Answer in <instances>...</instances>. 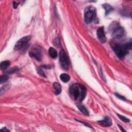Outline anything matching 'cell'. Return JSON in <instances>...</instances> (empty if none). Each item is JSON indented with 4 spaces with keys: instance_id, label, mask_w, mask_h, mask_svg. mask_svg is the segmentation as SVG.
I'll list each match as a JSON object with an SVG mask.
<instances>
[{
    "instance_id": "cell-1",
    "label": "cell",
    "mask_w": 132,
    "mask_h": 132,
    "mask_svg": "<svg viewBox=\"0 0 132 132\" xmlns=\"http://www.w3.org/2000/svg\"><path fill=\"white\" fill-rule=\"evenodd\" d=\"M86 89L80 84H74L70 88V93L74 100L81 102L86 97Z\"/></svg>"
},
{
    "instance_id": "cell-2",
    "label": "cell",
    "mask_w": 132,
    "mask_h": 132,
    "mask_svg": "<svg viewBox=\"0 0 132 132\" xmlns=\"http://www.w3.org/2000/svg\"><path fill=\"white\" fill-rule=\"evenodd\" d=\"M131 41L125 44H116L113 47V50L119 59H124L126 55L128 53L129 50L131 49Z\"/></svg>"
},
{
    "instance_id": "cell-3",
    "label": "cell",
    "mask_w": 132,
    "mask_h": 132,
    "mask_svg": "<svg viewBox=\"0 0 132 132\" xmlns=\"http://www.w3.org/2000/svg\"><path fill=\"white\" fill-rule=\"evenodd\" d=\"M95 15V9L92 6H88L86 8L84 13V19L87 24L92 22Z\"/></svg>"
},
{
    "instance_id": "cell-4",
    "label": "cell",
    "mask_w": 132,
    "mask_h": 132,
    "mask_svg": "<svg viewBox=\"0 0 132 132\" xmlns=\"http://www.w3.org/2000/svg\"><path fill=\"white\" fill-rule=\"evenodd\" d=\"M59 61L61 67L65 70H68L70 65V61L66 52L61 50L59 54Z\"/></svg>"
},
{
    "instance_id": "cell-5",
    "label": "cell",
    "mask_w": 132,
    "mask_h": 132,
    "mask_svg": "<svg viewBox=\"0 0 132 132\" xmlns=\"http://www.w3.org/2000/svg\"><path fill=\"white\" fill-rule=\"evenodd\" d=\"M29 55L35 59L36 60L40 61L43 57V52L41 47L38 45H36L32 47L29 53Z\"/></svg>"
},
{
    "instance_id": "cell-6",
    "label": "cell",
    "mask_w": 132,
    "mask_h": 132,
    "mask_svg": "<svg viewBox=\"0 0 132 132\" xmlns=\"http://www.w3.org/2000/svg\"><path fill=\"white\" fill-rule=\"evenodd\" d=\"M30 39V36H27L20 39L15 45L14 49L16 51L23 50L27 46L29 41Z\"/></svg>"
},
{
    "instance_id": "cell-7",
    "label": "cell",
    "mask_w": 132,
    "mask_h": 132,
    "mask_svg": "<svg viewBox=\"0 0 132 132\" xmlns=\"http://www.w3.org/2000/svg\"><path fill=\"white\" fill-rule=\"evenodd\" d=\"M124 35V29L119 25H116L112 31L113 37L116 39L122 38Z\"/></svg>"
},
{
    "instance_id": "cell-8",
    "label": "cell",
    "mask_w": 132,
    "mask_h": 132,
    "mask_svg": "<svg viewBox=\"0 0 132 132\" xmlns=\"http://www.w3.org/2000/svg\"><path fill=\"white\" fill-rule=\"evenodd\" d=\"M97 34L99 40L101 42V43H106L107 41V38L106 36H105L103 27H100L98 29Z\"/></svg>"
},
{
    "instance_id": "cell-9",
    "label": "cell",
    "mask_w": 132,
    "mask_h": 132,
    "mask_svg": "<svg viewBox=\"0 0 132 132\" xmlns=\"http://www.w3.org/2000/svg\"><path fill=\"white\" fill-rule=\"evenodd\" d=\"M98 123L103 126H105V127H108L112 125V120L108 117H105L104 119L102 120L99 121Z\"/></svg>"
},
{
    "instance_id": "cell-10",
    "label": "cell",
    "mask_w": 132,
    "mask_h": 132,
    "mask_svg": "<svg viewBox=\"0 0 132 132\" xmlns=\"http://www.w3.org/2000/svg\"><path fill=\"white\" fill-rule=\"evenodd\" d=\"M53 86L54 89V92L56 95H59L61 93V87L60 84L57 82H54L53 84Z\"/></svg>"
},
{
    "instance_id": "cell-11",
    "label": "cell",
    "mask_w": 132,
    "mask_h": 132,
    "mask_svg": "<svg viewBox=\"0 0 132 132\" xmlns=\"http://www.w3.org/2000/svg\"><path fill=\"white\" fill-rule=\"evenodd\" d=\"M49 54L51 56V57L53 59H55L56 58H57L58 55L57 51L54 48H53V47H50V49L49 50Z\"/></svg>"
},
{
    "instance_id": "cell-12",
    "label": "cell",
    "mask_w": 132,
    "mask_h": 132,
    "mask_svg": "<svg viewBox=\"0 0 132 132\" xmlns=\"http://www.w3.org/2000/svg\"><path fill=\"white\" fill-rule=\"evenodd\" d=\"M77 106L78 108L80 109L81 112L83 113L84 115H85L86 116L89 115V112L87 110V109L84 106V105L81 104H77Z\"/></svg>"
},
{
    "instance_id": "cell-13",
    "label": "cell",
    "mask_w": 132,
    "mask_h": 132,
    "mask_svg": "<svg viewBox=\"0 0 132 132\" xmlns=\"http://www.w3.org/2000/svg\"><path fill=\"white\" fill-rule=\"evenodd\" d=\"M103 7L105 10V14H106V15L109 14L114 9L113 7L108 4H104L103 5Z\"/></svg>"
},
{
    "instance_id": "cell-14",
    "label": "cell",
    "mask_w": 132,
    "mask_h": 132,
    "mask_svg": "<svg viewBox=\"0 0 132 132\" xmlns=\"http://www.w3.org/2000/svg\"><path fill=\"white\" fill-rule=\"evenodd\" d=\"M60 78L63 82L67 83L69 81L70 77V76L68 74H67L62 73L60 75Z\"/></svg>"
},
{
    "instance_id": "cell-15",
    "label": "cell",
    "mask_w": 132,
    "mask_h": 132,
    "mask_svg": "<svg viewBox=\"0 0 132 132\" xmlns=\"http://www.w3.org/2000/svg\"><path fill=\"white\" fill-rule=\"evenodd\" d=\"M10 62L9 61H4L1 63V69L2 70H5L10 66Z\"/></svg>"
},
{
    "instance_id": "cell-16",
    "label": "cell",
    "mask_w": 132,
    "mask_h": 132,
    "mask_svg": "<svg viewBox=\"0 0 132 132\" xmlns=\"http://www.w3.org/2000/svg\"><path fill=\"white\" fill-rule=\"evenodd\" d=\"M8 79V76L7 75H3L1 76L0 78V83L3 84L5 82H6Z\"/></svg>"
},
{
    "instance_id": "cell-17",
    "label": "cell",
    "mask_w": 132,
    "mask_h": 132,
    "mask_svg": "<svg viewBox=\"0 0 132 132\" xmlns=\"http://www.w3.org/2000/svg\"><path fill=\"white\" fill-rule=\"evenodd\" d=\"M118 116V117L122 120V121H123V122H130V119L127 118H126L125 117H124V116H122V115H119V114H117Z\"/></svg>"
},
{
    "instance_id": "cell-18",
    "label": "cell",
    "mask_w": 132,
    "mask_h": 132,
    "mask_svg": "<svg viewBox=\"0 0 132 132\" xmlns=\"http://www.w3.org/2000/svg\"><path fill=\"white\" fill-rule=\"evenodd\" d=\"M8 85H6L3 86L2 87H1V95H2L4 93V92L6 90V89H8Z\"/></svg>"
},
{
    "instance_id": "cell-19",
    "label": "cell",
    "mask_w": 132,
    "mask_h": 132,
    "mask_svg": "<svg viewBox=\"0 0 132 132\" xmlns=\"http://www.w3.org/2000/svg\"><path fill=\"white\" fill-rule=\"evenodd\" d=\"M37 71H38V74H39L40 76H44V77H45L44 73V72L43 71V70L41 69H40V68H39L38 69V70H37Z\"/></svg>"
},
{
    "instance_id": "cell-20",
    "label": "cell",
    "mask_w": 132,
    "mask_h": 132,
    "mask_svg": "<svg viewBox=\"0 0 132 132\" xmlns=\"http://www.w3.org/2000/svg\"><path fill=\"white\" fill-rule=\"evenodd\" d=\"M115 95H116V96H117L119 99H121V100H123V101H124V100L125 101V100H126V99H125L124 97H123V96H121V95H120V94H117V93H116Z\"/></svg>"
},
{
    "instance_id": "cell-21",
    "label": "cell",
    "mask_w": 132,
    "mask_h": 132,
    "mask_svg": "<svg viewBox=\"0 0 132 132\" xmlns=\"http://www.w3.org/2000/svg\"><path fill=\"white\" fill-rule=\"evenodd\" d=\"M13 5H14V7L15 8H17V7H18V3H17L16 2H14V4H13Z\"/></svg>"
},
{
    "instance_id": "cell-22",
    "label": "cell",
    "mask_w": 132,
    "mask_h": 132,
    "mask_svg": "<svg viewBox=\"0 0 132 132\" xmlns=\"http://www.w3.org/2000/svg\"><path fill=\"white\" fill-rule=\"evenodd\" d=\"M1 131H3V132H9V131L8 130H7L6 128H3L1 130Z\"/></svg>"
},
{
    "instance_id": "cell-23",
    "label": "cell",
    "mask_w": 132,
    "mask_h": 132,
    "mask_svg": "<svg viewBox=\"0 0 132 132\" xmlns=\"http://www.w3.org/2000/svg\"><path fill=\"white\" fill-rule=\"evenodd\" d=\"M118 126H119V128H120V129L121 130V131H123V132H124V131H125H125L123 129V128L122 127V126H121V125H119L118 124Z\"/></svg>"
},
{
    "instance_id": "cell-24",
    "label": "cell",
    "mask_w": 132,
    "mask_h": 132,
    "mask_svg": "<svg viewBox=\"0 0 132 132\" xmlns=\"http://www.w3.org/2000/svg\"><path fill=\"white\" fill-rule=\"evenodd\" d=\"M42 67H43L44 68H48V69L51 68V66H43Z\"/></svg>"
}]
</instances>
